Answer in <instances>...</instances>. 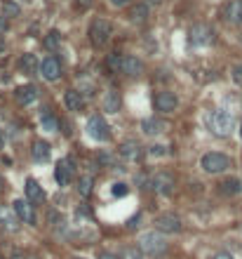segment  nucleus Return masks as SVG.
Here are the masks:
<instances>
[{
  "instance_id": "nucleus-26",
  "label": "nucleus",
  "mask_w": 242,
  "mask_h": 259,
  "mask_svg": "<svg viewBox=\"0 0 242 259\" xmlns=\"http://www.w3.org/2000/svg\"><path fill=\"white\" fill-rule=\"evenodd\" d=\"M120 259H144V250L139 248H125V250L120 252Z\"/></svg>"
},
{
  "instance_id": "nucleus-27",
  "label": "nucleus",
  "mask_w": 242,
  "mask_h": 259,
  "mask_svg": "<svg viewBox=\"0 0 242 259\" xmlns=\"http://www.w3.org/2000/svg\"><path fill=\"white\" fill-rule=\"evenodd\" d=\"M146 17H148V7L146 5H139V7H134L132 9V21H146Z\"/></svg>"
},
{
  "instance_id": "nucleus-30",
  "label": "nucleus",
  "mask_w": 242,
  "mask_h": 259,
  "mask_svg": "<svg viewBox=\"0 0 242 259\" xmlns=\"http://www.w3.org/2000/svg\"><path fill=\"white\" fill-rule=\"evenodd\" d=\"M116 108H118V99H116V94L111 92L106 97V111H116Z\"/></svg>"
},
{
  "instance_id": "nucleus-23",
  "label": "nucleus",
  "mask_w": 242,
  "mask_h": 259,
  "mask_svg": "<svg viewBox=\"0 0 242 259\" xmlns=\"http://www.w3.org/2000/svg\"><path fill=\"white\" fill-rule=\"evenodd\" d=\"M21 69L26 73H36V71H40V64H38V59L33 54H24L21 57Z\"/></svg>"
},
{
  "instance_id": "nucleus-3",
  "label": "nucleus",
  "mask_w": 242,
  "mask_h": 259,
  "mask_svg": "<svg viewBox=\"0 0 242 259\" xmlns=\"http://www.w3.org/2000/svg\"><path fill=\"white\" fill-rule=\"evenodd\" d=\"M200 165H202V170L209 172V174H221V172H226L228 168H231V158H228L226 153L209 151V153H205V156H202Z\"/></svg>"
},
{
  "instance_id": "nucleus-35",
  "label": "nucleus",
  "mask_w": 242,
  "mask_h": 259,
  "mask_svg": "<svg viewBox=\"0 0 242 259\" xmlns=\"http://www.w3.org/2000/svg\"><path fill=\"white\" fill-rule=\"evenodd\" d=\"M99 259H118V255H111V252H101Z\"/></svg>"
},
{
  "instance_id": "nucleus-18",
  "label": "nucleus",
  "mask_w": 242,
  "mask_h": 259,
  "mask_svg": "<svg viewBox=\"0 0 242 259\" xmlns=\"http://www.w3.org/2000/svg\"><path fill=\"white\" fill-rule=\"evenodd\" d=\"M38 99V89L33 87V85H21V87L17 89V101L19 104H31V101H36Z\"/></svg>"
},
{
  "instance_id": "nucleus-12",
  "label": "nucleus",
  "mask_w": 242,
  "mask_h": 259,
  "mask_svg": "<svg viewBox=\"0 0 242 259\" xmlns=\"http://www.w3.org/2000/svg\"><path fill=\"white\" fill-rule=\"evenodd\" d=\"M224 19L233 26H242V0H228L224 5Z\"/></svg>"
},
{
  "instance_id": "nucleus-39",
  "label": "nucleus",
  "mask_w": 242,
  "mask_h": 259,
  "mask_svg": "<svg viewBox=\"0 0 242 259\" xmlns=\"http://www.w3.org/2000/svg\"><path fill=\"white\" fill-rule=\"evenodd\" d=\"M12 259H24V257H21L19 252H14V255H12Z\"/></svg>"
},
{
  "instance_id": "nucleus-21",
  "label": "nucleus",
  "mask_w": 242,
  "mask_h": 259,
  "mask_svg": "<svg viewBox=\"0 0 242 259\" xmlns=\"http://www.w3.org/2000/svg\"><path fill=\"white\" fill-rule=\"evenodd\" d=\"M219 188H221L224 196H235V193L242 191V184H240V179H224V181L219 184Z\"/></svg>"
},
{
  "instance_id": "nucleus-28",
  "label": "nucleus",
  "mask_w": 242,
  "mask_h": 259,
  "mask_svg": "<svg viewBox=\"0 0 242 259\" xmlns=\"http://www.w3.org/2000/svg\"><path fill=\"white\" fill-rule=\"evenodd\" d=\"M92 191V177H82L80 184H78V193H80L82 198H87Z\"/></svg>"
},
{
  "instance_id": "nucleus-5",
  "label": "nucleus",
  "mask_w": 242,
  "mask_h": 259,
  "mask_svg": "<svg viewBox=\"0 0 242 259\" xmlns=\"http://www.w3.org/2000/svg\"><path fill=\"white\" fill-rule=\"evenodd\" d=\"M111 33H113V28H111V24H108L106 19H94L90 24V40L97 47H104L108 43Z\"/></svg>"
},
{
  "instance_id": "nucleus-16",
  "label": "nucleus",
  "mask_w": 242,
  "mask_h": 259,
  "mask_svg": "<svg viewBox=\"0 0 242 259\" xmlns=\"http://www.w3.org/2000/svg\"><path fill=\"white\" fill-rule=\"evenodd\" d=\"M26 200H31V203H43L45 200V191H43V186L38 184L36 179H28L26 181Z\"/></svg>"
},
{
  "instance_id": "nucleus-4",
  "label": "nucleus",
  "mask_w": 242,
  "mask_h": 259,
  "mask_svg": "<svg viewBox=\"0 0 242 259\" xmlns=\"http://www.w3.org/2000/svg\"><path fill=\"white\" fill-rule=\"evenodd\" d=\"M108 64H111V69H120L127 76H141L144 73V62L136 59V57H129V54H125V57H111Z\"/></svg>"
},
{
  "instance_id": "nucleus-9",
  "label": "nucleus",
  "mask_w": 242,
  "mask_h": 259,
  "mask_svg": "<svg viewBox=\"0 0 242 259\" xmlns=\"http://www.w3.org/2000/svg\"><path fill=\"white\" fill-rule=\"evenodd\" d=\"M188 40L193 45H212L214 43V31L207 26V24H195L188 31Z\"/></svg>"
},
{
  "instance_id": "nucleus-36",
  "label": "nucleus",
  "mask_w": 242,
  "mask_h": 259,
  "mask_svg": "<svg viewBox=\"0 0 242 259\" xmlns=\"http://www.w3.org/2000/svg\"><path fill=\"white\" fill-rule=\"evenodd\" d=\"M5 142H7V134H5V130H0V149L5 146Z\"/></svg>"
},
{
  "instance_id": "nucleus-40",
  "label": "nucleus",
  "mask_w": 242,
  "mask_h": 259,
  "mask_svg": "<svg viewBox=\"0 0 242 259\" xmlns=\"http://www.w3.org/2000/svg\"><path fill=\"white\" fill-rule=\"evenodd\" d=\"M0 188H2V177H0Z\"/></svg>"
},
{
  "instance_id": "nucleus-14",
  "label": "nucleus",
  "mask_w": 242,
  "mask_h": 259,
  "mask_svg": "<svg viewBox=\"0 0 242 259\" xmlns=\"http://www.w3.org/2000/svg\"><path fill=\"white\" fill-rule=\"evenodd\" d=\"M118 153H120L125 161H139V156H141V146H139V142H134V139H127V142L120 144Z\"/></svg>"
},
{
  "instance_id": "nucleus-34",
  "label": "nucleus",
  "mask_w": 242,
  "mask_h": 259,
  "mask_svg": "<svg viewBox=\"0 0 242 259\" xmlns=\"http://www.w3.org/2000/svg\"><path fill=\"white\" fill-rule=\"evenodd\" d=\"M212 259H233V257H231L228 252H216V255H214Z\"/></svg>"
},
{
  "instance_id": "nucleus-19",
  "label": "nucleus",
  "mask_w": 242,
  "mask_h": 259,
  "mask_svg": "<svg viewBox=\"0 0 242 259\" xmlns=\"http://www.w3.org/2000/svg\"><path fill=\"white\" fill-rule=\"evenodd\" d=\"M63 101H66L68 111H80V108L85 106V99H82V94L78 92V89H68L66 97H63Z\"/></svg>"
},
{
  "instance_id": "nucleus-25",
  "label": "nucleus",
  "mask_w": 242,
  "mask_h": 259,
  "mask_svg": "<svg viewBox=\"0 0 242 259\" xmlns=\"http://www.w3.org/2000/svg\"><path fill=\"white\" fill-rule=\"evenodd\" d=\"M59 45H61V36H59L57 31H50V33L45 36V47L47 50H57Z\"/></svg>"
},
{
  "instance_id": "nucleus-38",
  "label": "nucleus",
  "mask_w": 242,
  "mask_h": 259,
  "mask_svg": "<svg viewBox=\"0 0 242 259\" xmlns=\"http://www.w3.org/2000/svg\"><path fill=\"white\" fill-rule=\"evenodd\" d=\"M7 31V21H5V17H0V33H5Z\"/></svg>"
},
{
  "instance_id": "nucleus-11",
  "label": "nucleus",
  "mask_w": 242,
  "mask_h": 259,
  "mask_svg": "<svg viewBox=\"0 0 242 259\" xmlns=\"http://www.w3.org/2000/svg\"><path fill=\"white\" fill-rule=\"evenodd\" d=\"M40 76L45 78V81H59L61 78V64L57 57H45L43 62H40Z\"/></svg>"
},
{
  "instance_id": "nucleus-32",
  "label": "nucleus",
  "mask_w": 242,
  "mask_h": 259,
  "mask_svg": "<svg viewBox=\"0 0 242 259\" xmlns=\"http://www.w3.org/2000/svg\"><path fill=\"white\" fill-rule=\"evenodd\" d=\"M113 196H127L125 184H113Z\"/></svg>"
},
{
  "instance_id": "nucleus-37",
  "label": "nucleus",
  "mask_w": 242,
  "mask_h": 259,
  "mask_svg": "<svg viewBox=\"0 0 242 259\" xmlns=\"http://www.w3.org/2000/svg\"><path fill=\"white\" fill-rule=\"evenodd\" d=\"M5 12H7V14H12V17H14V14H17L19 9L14 7V5H7V7H5Z\"/></svg>"
},
{
  "instance_id": "nucleus-6",
  "label": "nucleus",
  "mask_w": 242,
  "mask_h": 259,
  "mask_svg": "<svg viewBox=\"0 0 242 259\" xmlns=\"http://www.w3.org/2000/svg\"><path fill=\"white\" fill-rule=\"evenodd\" d=\"M87 134H90L92 139H97V142H108L111 139L106 120L99 116V113L97 116H90V120H87Z\"/></svg>"
},
{
  "instance_id": "nucleus-42",
  "label": "nucleus",
  "mask_w": 242,
  "mask_h": 259,
  "mask_svg": "<svg viewBox=\"0 0 242 259\" xmlns=\"http://www.w3.org/2000/svg\"><path fill=\"white\" fill-rule=\"evenodd\" d=\"M240 134H242V130H240Z\"/></svg>"
},
{
  "instance_id": "nucleus-13",
  "label": "nucleus",
  "mask_w": 242,
  "mask_h": 259,
  "mask_svg": "<svg viewBox=\"0 0 242 259\" xmlns=\"http://www.w3.org/2000/svg\"><path fill=\"white\" fill-rule=\"evenodd\" d=\"M155 106L162 113H172V111H177V106H179V99H177L174 92H160L155 97Z\"/></svg>"
},
{
  "instance_id": "nucleus-33",
  "label": "nucleus",
  "mask_w": 242,
  "mask_h": 259,
  "mask_svg": "<svg viewBox=\"0 0 242 259\" xmlns=\"http://www.w3.org/2000/svg\"><path fill=\"white\" fill-rule=\"evenodd\" d=\"M127 2H129V0H111V5H113V7H125Z\"/></svg>"
},
{
  "instance_id": "nucleus-29",
  "label": "nucleus",
  "mask_w": 242,
  "mask_h": 259,
  "mask_svg": "<svg viewBox=\"0 0 242 259\" xmlns=\"http://www.w3.org/2000/svg\"><path fill=\"white\" fill-rule=\"evenodd\" d=\"M165 149H167V146H162V144H153V146H148V153H151L153 158H160V156H165Z\"/></svg>"
},
{
  "instance_id": "nucleus-24",
  "label": "nucleus",
  "mask_w": 242,
  "mask_h": 259,
  "mask_svg": "<svg viewBox=\"0 0 242 259\" xmlns=\"http://www.w3.org/2000/svg\"><path fill=\"white\" fill-rule=\"evenodd\" d=\"M50 224L57 231H66V217L59 215V212H50Z\"/></svg>"
},
{
  "instance_id": "nucleus-22",
  "label": "nucleus",
  "mask_w": 242,
  "mask_h": 259,
  "mask_svg": "<svg viewBox=\"0 0 242 259\" xmlns=\"http://www.w3.org/2000/svg\"><path fill=\"white\" fill-rule=\"evenodd\" d=\"M40 125H43L45 132H57L59 123H57V118H54L50 111H43V113H40Z\"/></svg>"
},
{
  "instance_id": "nucleus-41",
  "label": "nucleus",
  "mask_w": 242,
  "mask_h": 259,
  "mask_svg": "<svg viewBox=\"0 0 242 259\" xmlns=\"http://www.w3.org/2000/svg\"><path fill=\"white\" fill-rule=\"evenodd\" d=\"M73 259H82V257H73Z\"/></svg>"
},
{
  "instance_id": "nucleus-2",
  "label": "nucleus",
  "mask_w": 242,
  "mask_h": 259,
  "mask_svg": "<svg viewBox=\"0 0 242 259\" xmlns=\"http://www.w3.org/2000/svg\"><path fill=\"white\" fill-rule=\"evenodd\" d=\"M209 125L214 130V134L219 137H228V134L233 132V125H235V118L231 111H226V108H216L212 118H209Z\"/></svg>"
},
{
  "instance_id": "nucleus-17",
  "label": "nucleus",
  "mask_w": 242,
  "mask_h": 259,
  "mask_svg": "<svg viewBox=\"0 0 242 259\" xmlns=\"http://www.w3.org/2000/svg\"><path fill=\"white\" fill-rule=\"evenodd\" d=\"M165 127H167V123L160 120V118H146L144 123H141L144 134H160V132H165Z\"/></svg>"
},
{
  "instance_id": "nucleus-20",
  "label": "nucleus",
  "mask_w": 242,
  "mask_h": 259,
  "mask_svg": "<svg viewBox=\"0 0 242 259\" xmlns=\"http://www.w3.org/2000/svg\"><path fill=\"white\" fill-rule=\"evenodd\" d=\"M50 156H52V149H50V144L47 142H33V158H36L38 163H45L50 161Z\"/></svg>"
},
{
  "instance_id": "nucleus-31",
  "label": "nucleus",
  "mask_w": 242,
  "mask_h": 259,
  "mask_svg": "<svg viewBox=\"0 0 242 259\" xmlns=\"http://www.w3.org/2000/svg\"><path fill=\"white\" fill-rule=\"evenodd\" d=\"M233 81L238 83L242 87V64H238V66H233Z\"/></svg>"
},
{
  "instance_id": "nucleus-10",
  "label": "nucleus",
  "mask_w": 242,
  "mask_h": 259,
  "mask_svg": "<svg viewBox=\"0 0 242 259\" xmlns=\"http://www.w3.org/2000/svg\"><path fill=\"white\" fill-rule=\"evenodd\" d=\"M151 188L160 196H170V193H174V177L167 174V172H158L151 179Z\"/></svg>"
},
{
  "instance_id": "nucleus-15",
  "label": "nucleus",
  "mask_w": 242,
  "mask_h": 259,
  "mask_svg": "<svg viewBox=\"0 0 242 259\" xmlns=\"http://www.w3.org/2000/svg\"><path fill=\"white\" fill-rule=\"evenodd\" d=\"M14 212H17V217L21 219V222L26 224H33L36 222V215H33V207H31V200H14Z\"/></svg>"
},
{
  "instance_id": "nucleus-1",
  "label": "nucleus",
  "mask_w": 242,
  "mask_h": 259,
  "mask_svg": "<svg viewBox=\"0 0 242 259\" xmlns=\"http://www.w3.org/2000/svg\"><path fill=\"white\" fill-rule=\"evenodd\" d=\"M139 248L146 252V255H162V252L167 250V241H165V236L162 231L158 229H153V231H146L141 233V238H139Z\"/></svg>"
},
{
  "instance_id": "nucleus-7",
  "label": "nucleus",
  "mask_w": 242,
  "mask_h": 259,
  "mask_svg": "<svg viewBox=\"0 0 242 259\" xmlns=\"http://www.w3.org/2000/svg\"><path fill=\"white\" fill-rule=\"evenodd\" d=\"M155 229L162 233H179L183 229V224L174 212H165V215L155 217Z\"/></svg>"
},
{
  "instance_id": "nucleus-8",
  "label": "nucleus",
  "mask_w": 242,
  "mask_h": 259,
  "mask_svg": "<svg viewBox=\"0 0 242 259\" xmlns=\"http://www.w3.org/2000/svg\"><path fill=\"white\" fill-rule=\"evenodd\" d=\"M73 174H75V168H73L71 158H63V161L57 163V168H54V179H57L59 186H68L73 181Z\"/></svg>"
}]
</instances>
